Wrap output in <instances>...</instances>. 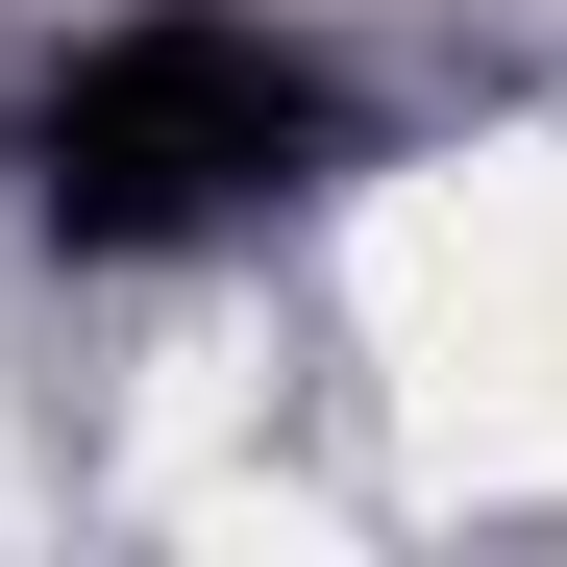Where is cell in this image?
Instances as JSON below:
<instances>
[{
    "label": "cell",
    "mask_w": 567,
    "mask_h": 567,
    "mask_svg": "<svg viewBox=\"0 0 567 567\" xmlns=\"http://www.w3.org/2000/svg\"><path fill=\"white\" fill-rule=\"evenodd\" d=\"M346 173V74L271 0H124L25 74V223L74 271H198Z\"/></svg>",
    "instance_id": "1"
}]
</instances>
